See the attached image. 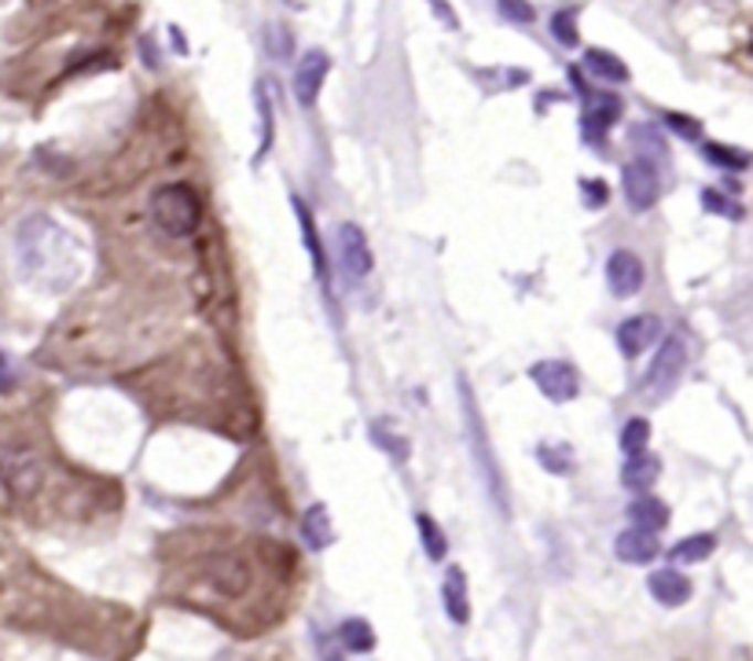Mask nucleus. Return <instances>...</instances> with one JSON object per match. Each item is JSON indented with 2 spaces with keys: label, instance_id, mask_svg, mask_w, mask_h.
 Here are the masks:
<instances>
[{
  "label": "nucleus",
  "instance_id": "obj_1",
  "mask_svg": "<svg viewBox=\"0 0 753 661\" xmlns=\"http://www.w3.org/2000/svg\"><path fill=\"white\" fill-rule=\"evenodd\" d=\"M15 254L22 273L52 290L71 284L77 276V265H82V246H77V239L44 214L19 224Z\"/></svg>",
  "mask_w": 753,
  "mask_h": 661
},
{
  "label": "nucleus",
  "instance_id": "obj_2",
  "mask_svg": "<svg viewBox=\"0 0 753 661\" xmlns=\"http://www.w3.org/2000/svg\"><path fill=\"white\" fill-rule=\"evenodd\" d=\"M151 221H155V228L162 235H170V239H188V235H195L199 221H202V203H199L195 188L184 181L162 184L159 192L151 195Z\"/></svg>",
  "mask_w": 753,
  "mask_h": 661
},
{
  "label": "nucleus",
  "instance_id": "obj_3",
  "mask_svg": "<svg viewBox=\"0 0 753 661\" xmlns=\"http://www.w3.org/2000/svg\"><path fill=\"white\" fill-rule=\"evenodd\" d=\"M254 566L235 552H213L199 566V588L210 591V599H240L251 591Z\"/></svg>",
  "mask_w": 753,
  "mask_h": 661
},
{
  "label": "nucleus",
  "instance_id": "obj_4",
  "mask_svg": "<svg viewBox=\"0 0 753 661\" xmlns=\"http://www.w3.org/2000/svg\"><path fill=\"white\" fill-rule=\"evenodd\" d=\"M459 397H464V412H467V434H470V445H475V459H478V470H481V481H486L492 503H497L500 514H508V489H503V478H500V467L497 459L489 452V438H486V427H481V416H478V405L475 397H470L467 383L459 379Z\"/></svg>",
  "mask_w": 753,
  "mask_h": 661
},
{
  "label": "nucleus",
  "instance_id": "obj_5",
  "mask_svg": "<svg viewBox=\"0 0 753 661\" xmlns=\"http://www.w3.org/2000/svg\"><path fill=\"white\" fill-rule=\"evenodd\" d=\"M0 481L11 489L15 500H30L44 486L41 456L26 445H0Z\"/></svg>",
  "mask_w": 753,
  "mask_h": 661
},
{
  "label": "nucleus",
  "instance_id": "obj_6",
  "mask_svg": "<svg viewBox=\"0 0 753 661\" xmlns=\"http://www.w3.org/2000/svg\"><path fill=\"white\" fill-rule=\"evenodd\" d=\"M688 372V345H683L680 334H669L666 342H661V350L655 353V361H650V372L644 379V390L647 397H669L672 390H677L680 375Z\"/></svg>",
  "mask_w": 753,
  "mask_h": 661
},
{
  "label": "nucleus",
  "instance_id": "obj_7",
  "mask_svg": "<svg viewBox=\"0 0 753 661\" xmlns=\"http://www.w3.org/2000/svg\"><path fill=\"white\" fill-rule=\"evenodd\" d=\"M530 379L548 401H555V405H566V401L581 394V375L570 361H537L530 367Z\"/></svg>",
  "mask_w": 753,
  "mask_h": 661
},
{
  "label": "nucleus",
  "instance_id": "obj_8",
  "mask_svg": "<svg viewBox=\"0 0 753 661\" xmlns=\"http://www.w3.org/2000/svg\"><path fill=\"white\" fill-rule=\"evenodd\" d=\"M335 239H339V262H342L346 279L361 284V279L375 268V257H372V246H368L364 228H361V224H353V221H346V224H339Z\"/></svg>",
  "mask_w": 753,
  "mask_h": 661
},
{
  "label": "nucleus",
  "instance_id": "obj_9",
  "mask_svg": "<svg viewBox=\"0 0 753 661\" xmlns=\"http://www.w3.org/2000/svg\"><path fill=\"white\" fill-rule=\"evenodd\" d=\"M622 184H625L628 206H633L636 214H644V210H650V206H655L658 199H661V173H658V166L650 162V159L628 162V166H625Z\"/></svg>",
  "mask_w": 753,
  "mask_h": 661
},
{
  "label": "nucleus",
  "instance_id": "obj_10",
  "mask_svg": "<svg viewBox=\"0 0 753 661\" xmlns=\"http://www.w3.org/2000/svg\"><path fill=\"white\" fill-rule=\"evenodd\" d=\"M606 284L617 298H633L644 290L647 284V273H644V262L633 254V250H614L606 257Z\"/></svg>",
  "mask_w": 753,
  "mask_h": 661
},
{
  "label": "nucleus",
  "instance_id": "obj_11",
  "mask_svg": "<svg viewBox=\"0 0 753 661\" xmlns=\"http://www.w3.org/2000/svg\"><path fill=\"white\" fill-rule=\"evenodd\" d=\"M328 71H331V55L324 49H309L301 55L298 71H295V96L301 107H312L320 96L324 82H328Z\"/></svg>",
  "mask_w": 753,
  "mask_h": 661
},
{
  "label": "nucleus",
  "instance_id": "obj_12",
  "mask_svg": "<svg viewBox=\"0 0 753 661\" xmlns=\"http://www.w3.org/2000/svg\"><path fill=\"white\" fill-rule=\"evenodd\" d=\"M622 96L614 93H588L584 96V110H581V121H584V137L588 140H600L611 132V126L617 118H622Z\"/></svg>",
  "mask_w": 753,
  "mask_h": 661
},
{
  "label": "nucleus",
  "instance_id": "obj_13",
  "mask_svg": "<svg viewBox=\"0 0 753 661\" xmlns=\"http://www.w3.org/2000/svg\"><path fill=\"white\" fill-rule=\"evenodd\" d=\"M614 555L622 558L625 566H647L661 555V544L650 530H636V525H628L625 533H617Z\"/></svg>",
  "mask_w": 753,
  "mask_h": 661
},
{
  "label": "nucleus",
  "instance_id": "obj_14",
  "mask_svg": "<svg viewBox=\"0 0 753 661\" xmlns=\"http://www.w3.org/2000/svg\"><path fill=\"white\" fill-rule=\"evenodd\" d=\"M647 588H650V596H655V603H661V607H669V610H677L683 607L691 596H694V585H691V577L688 574H680V569H655L647 580Z\"/></svg>",
  "mask_w": 753,
  "mask_h": 661
},
{
  "label": "nucleus",
  "instance_id": "obj_15",
  "mask_svg": "<svg viewBox=\"0 0 753 661\" xmlns=\"http://www.w3.org/2000/svg\"><path fill=\"white\" fill-rule=\"evenodd\" d=\"M442 603H445V614L453 625H467L470 621V599H467V574L459 566H448L445 569V580H442Z\"/></svg>",
  "mask_w": 753,
  "mask_h": 661
},
{
  "label": "nucleus",
  "instance_id": "obj_16",
  "mask_svg": "<svg viewBox=\"0 0 753 661\" xmlns=\"http://www.w3.org/2000/svg\"><path fill=\"white\" fill-rule=\"evenodd\" d=\"M658 334H661L658 317H628L622 328H617V345H622L625 356H639Z\"/></svg>",
  "mask_w": 753,
  "mask_h": 661
},
{
  "label": "nucleus",
  "instance_id": "obj_17",
  "mask_svg": "<svg viewBox=\"0 0 753 661\" xmlns=\"http://www.w3.org/2000/svg\"><path fill=\"white\" fill-rule=\"evenodd\" d=\"M290 206H295V214H298V228H301V239H306V254H309V262H312V273H317V279H320L324 287H328V257H324V243H320L317 224H312L309 206L301 203L298 195H290Z\"/></svg>",
  "mask_w": 753,
  "mask_h": 661
},
{
  "label": "nucleus",
  "instance_id": "obj_18",
  "mask_svg": "<svg viewBox=\"0 0 753 661\" xmlns=\"http://www.w3.org/2000/svg\"><path fill=\"white\" fill-rule=\"evenodd\" d=\"M301 536L312 552H324V547L335 544V525H331V511L328 503H312V508L301 514Z\"/></svg>",
  "mask_w": 753,
  "mask_h": 661
},
{
  "label": "nucleus",
  "instance_id": "obj_19",
  "mask_svg": "<svg viewBox=\"0 0 753 661\" xmlns=\"http://www.w3.org/2000/svg\"><path fill=\"white\" fill-rule=\"evenodd\" d=\"M658 475H661V463H658L655 456H647V452L628 456V463H625V470H622V486L639 497V492H647L650 486H655Z\"/></svg>",
  "mask_w": 753,
  "mask_h": 661
},
{
  "label": "nucleus",
  "instance_id": "obj_20",
  "mask_svg": "<svg viewBox=\"0 0 753 661\" xmlns=\"http://www.w3.org/2000/svg\"><path fill=\"white\" fill-rule=\"evenodd\" d=\"M584 66H588L592 77H600V82H611V85H625L628 82V66L622 55L606 52V49H588L584 52Z\"/></svg>",
  "mask_w": 753,
  "mask_h": 661
},
{
  "label": "nucleus",
  "instance_id": "obj_21",
  "mask_svg": "<svg viewBox=\"0 0 753 661\" xmlns=\"http://www.w3.org/2000/svg\"><path fill=\"white\" fill-rule=\"evenodd\" d=\"M628 522H633L636 530L658 533V530H666V525H669V508L661 500H655V497H636L633 503H628Z\"/></svg>",
  "mask_w": 753,
  "mask_h": 661
},
{
  "label": "nucleus",
  "instance_id": "obj_22",
  "mask_svg": "<svg viewBox=\"0 0 753 661\" xmlns=\"http://www.w3.org/2000/svg\"><path fill=\"white\" fill-rule=\"evenodd\" d=\"M717 552V536L713 533H694V536H683V541L669 552V563H680V566H694V563H706Z\"/></svg>",
  "mask_w": 753,
  "mask_h": 661
},
{
  "label": "nucleus",
  "instance_id": "obj_23",
  "mask_svg": "<svg viewBox=\"0 0 753 661\" xmlns=\"http://www.w3.org/2000/svg\"><path fill=\"white\" fill-rule=\"evenodd\" d=\"M339 640L342 647L350 654H368V651H375V632H372V625H368L364 618H346L339 625Z\"/></svg>",
  "mask_w": 753,
  "mask_h": 661
},
{
  "label": "nucleus",
  "instance_id": "obj_24",
  "mask_svg": "<svg viewBox=\"0 0 753 661\" xmlns=\"http://www.w3.org/2000/svg\"><path fill=\"white\" fill-rule=\"evenodd\" d=\"M415 525H420V536H423V552H426V558H431V563H445V555H448V541H445L442 525H437L426 511L415 514Z\"/></svg>",
  "mask_w": 753,
  "mask_h": 661
},
{
  "label": "nucleus",
  "instance_id": "obj_25",
  "mask_svg": "<svg viewBox=\"0 0 753 661\" xmlns=\"http://www.w3.org/2000/svg\"><path fill=\"white\" fill-rule=\"evenodd\" d=\"M257 115H262V143H257V154H254V166H262V159L268 154V148H273V126H276V118H273V104H268V96H265V85H257Z\"/></svg>",
  "mask_w": 753,
  "mask_h": 661
},
{
  "label": "nucleus",
  "instance_id": "obj_26",
  "mask_svg": "<svg viewBox=\"0 0 753 661\" xmlns=\"http://www.w3.org/2000/svg\"><path fill=\"white\" fill-rule=\"evenodd\" d=\"M647 441H650V423L644 416H633L625 423V430H622V452L625 456L647 452Z\"/></svg>",
  "mask_w": 753,
  "mask_h": 661
},
{
  "label": "nucleus",
  "instance_id": "obj_27",
  "mask_svg": "<svg viewBox=\"0 0 753 661\" xmlns=\"http://www.w3.org/2000/svg\"><path fill=\"white\" fill-rule=\"evenodd\" d=\"M702 154L721 170H746L750 166V154L743 148H724V143H706Z\"/></svg>",
  "mask_w": 753,
  "mask_h": 661
},
{
  "label": "nucleus",
  "instance_id": "obj_28",
  "mask_svg": "<svg viewBox=\"0 0 753 661\" xmlns=\"http://www.w3.org/2000/svg\"><path fill=\"white\" fill-rule=\"evenodd\" d=\"M552 33H555V41L563 44V49H573L581 38H577V8H563V11H555L552 15Z\"/></svg>",
  "mask_w": 753,
  "mask_h": 661
},
{
  "label": "nucleus",
  "instance_id": "obj_29",
  "mask_svg": "<svg viewBox=\"0 0 753 661\" xmlns=\"http://www.w3.org/2000/svg\"><path fill=\"white\" fill-rule=\"evenodd\" d=\"M537 459H541V467H548L552 475H570L573 470V456L566 445H541L537 448Z\"/></svg>",
  "mask_w": 753,
  "mask_h": 661
},
{
  "label": "nucleus",
  "instance_id": "obj_30",
  "mask_svg": "<svg viewBox=\"0 0 753 661\" xmlns=\"http://www.w3.org/2000/svg\"><path fill=\"white\" fill-rule=\"evenodd\" d=\"M265 49L273 60H290V52H295V38H290L287 26H265Z\"/></svg>",
  "mask_w": 753,
  "mask_h": 661
},
{
  "label": "nucleus",
  "instance_id": "obj_31",
  "mask_svg": "<svg viewBox=\"0 0 753 661\" xmlns=\"http://www.w3.org/2000/svg\"><path fill=\"white\" fill-rule=\"evenodd\" d=\"M702 206L717 217H732V221L743 217V206L732 203V199H724V195H717V192H702Z\"/></svg>",
  "mask_w": 753,
  "mask_h": 661
},
{
  "label": "nucleus",
  "instance_id": "obj_32",
  "mask_svg": "<svg viewBox=\"0 0 753 661\" xmlns=\"http://www.w3.org/2000/svg\"><path fill=\"white\" fill-rule=\"evenodd\" d=\"M500 15L503 19H511V22H533L537 19V11L530 8V0H500Z\"/></svg>",
  "mask_w": 753,
  "mask_h": 661
},
{
  "label": "nucleus",
  "instance_id": "obj_33",
  "mask_svg": "<svg viewBox=\"0 0 753 661\" xmlns=\"http://www.w3.org/2000/svg\"><path fill=\"white\" fill-rule=\"evenodd\" d=\"M372 438H375L382 448H386V452H390L393 459H409V441H404V438H393V434H386L382 427L372 430Z\"/></svg>",
  "mask_w": 753,
  "mask_h": 661
},
{
  "label": "nucleus",
  "instance_id": "obj_34",
  "mask_svg": "<svg viewBox=\"0 0 753 661\" xmlns=\"http://www.w3.org/2000/svg\"><path fill=\"white\" fill-rule=\"evenodd\" d=\"M581 192H584V203H588V206H603L606 199H611V192H606L603 181H581Z\"/></svg>",
  "mask_w": 753,
  "mask_h": 661
},
{
  "label": "nucleus",
  "instance_id": "obj_35",
  "mask_svg": "<svg viewBox=\"0 0 753 661\" xmlns=\"http://www.w3.org/2000/svg\"><path fill=\"white\" fill-rule=\"evenodd\" d=\"M666 121H669V126H672V129H677V132H680V137H688V140H694V137H699V132H702V126H699V121H694V118L672 115V110H669V115H666Z\"/></svg>",
  "mask_w": 753,
  "mask_h": 661
}]
</instances>
